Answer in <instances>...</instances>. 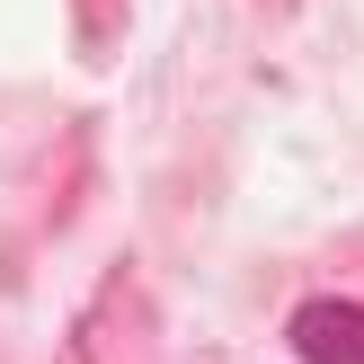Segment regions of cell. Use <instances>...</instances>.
I'll use <instances>...</instances> for the list:
<instances>
[{
    "label": "cell",
    "mask_w": 364,
    "mask_h": 364,
    "mask_svg": "<svg viewBox=\"0 0 364 364\" xmlns=\"http://www.w3.org/2000/svg\"><path fill=\"white\" fill-rule=\"evenodd\" d=\"M284 338H294L302 364H364V302H347V294H311L294 320H284Z\"/></svg>",
    "instance_id": "obj_1"
},
{
    "label": "cell",
    "mask_w": 364,
    "mask_h": 364,
    "mask_svg": "<svg viewBox=\"0 0 364 364\" xmlns=\"http://www.w3.org/2000/svg\"><path fill=\"white\" fill-rule=\"evenodd\" d=\"M107 36H116V18H107V0H80V45H89V53H98V45H107Z\"/></svg>",
    "instance_id": "obj_2"
}]
</instances>
